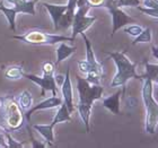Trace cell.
Here are the masks:
<instances>
[{"mask_svg": "<svg viewBox=\"0 0 158 148\" xmlns=\"http://www.w3.org/2000/svg\"><path fill=\"white\" fill-rule=\"evenodd\" d=\"M9 3L14 5V8L17 13L30 14L32 16L35 15V2L33 0H7Z\"/></svg>", "mask_w": 158, "mask_h": 148, "instance_id": "obj_13", "label": "cell"}, {"mask_svg": "<svg viewBox=\"0 0 158 148\" xmlns=\"http://www.w3.org/2000/svg\"><path fill=\"white\" fill-rule=\"evenodd\" d=\"M84 39V42H85V45H86V61L93 67V69L94 71H97L101 75H103V66L102 63L98 62L97 60H96V57L94 54V51H93V46H92V43L90 41L88 40V37L86 36L85 33H81L80 34Z\"/></svg>", "mask_w": 158, "mask_h": 148, "instance_id": "obj_11", "label": "cell"}, {"mask_svg": "<svg viewBox=\"0 0 158 148\" xmlns=\"http://www.w3.org/2000/svg\"><path fill=\"white\" fill-rule=\"evenodd\" d=\"M137 8L141 13L146 14V15H148V16L152 17V18L158 19V8H146V7H141V6H138Z\"/></svg>", "mask_w": 158, "mask_h": 148, "instance_id": "obj_27", "label": "cell"}, {"mask_svg": "<svg viewBox=\"0 0 158 148\" xmlns=\"http://www.w3.org/2000/svg\"><path fill=\"white\" fill-rule=\"evenodd\" d=\"M33 1H34V2H35V3H36V2H39L40 0H33Z\"/></svg>", "mask_w": 158, "mask_h": 148, "instance_id": "obj_36", "label": "cell"}, {"mask_svg": "<svg viewBox=\"0 0 158 148\" xmlns=\"http://www.w3.org/2000/svg\"><path fill=\"white\" fill-rule=\"evenodd\" d=\"M140 5V0H116L118 7H138Z\"/></svg>", "mask_w": 158, "mask_h": 148, "instance_id": "obj_28", "label": "cell"}, {"mask_svg": "<svg viewBox=\"0 0 158 148\" xmlns=\"http://www.w3.org/2000/svg\"><path fill=\"white\" fill-rule=\"evenodd\" d=\"M104 7L109 9L110 14L112 16V35H114L116 33V31L124 27L125 25L135 23V18L127 15L120 7L116 6V1H114V0H106Z\"/></svg>", "mask_w": 158, "mask_h": 148, "instance_id": "obj_7", "label": "cell"}, {"mask_svg": "<svg viewBox=\"0 0 158 148\" xmlns=\"http://www.w3.org/2000/svg\"><path fill=\"white\" fill-rule=\"evenodd\" d=\"M54 79H56V82H58V85H62V82H63V80H64V77L63 76H61V75H56V77H54Z\"/></svg>", "mask_w": 158, "mask_h": 148, "instance_id": "obj_34", "label": "cell"}, {"mask_svg": "<svg viewBox=\"0 0 158 148\" xmlns=\"http://www.w3.org/2000/svg\"><path fill=\"white\" fill-rule=\"evenodd\" d=\"M33 128L40 132V135L45 139L49 146L54 144V135H53V127L51 125H34Z\"/></svg>", "mask_w": 158, "mask_h": 148, "instance_id": "obj_16", "label": "cell"}, {"mask_svg": "<svg viewBox=\"0 0 158 148\" xmlns=\"http://www.w3.org/2000/svg\"><path fill=\"white\" fill-rule=\"evenodd\" d=\"M42 6L48 9L53 20V24H54V30L58 31L59 30V22L61 19V17L63 16V14L66 13L67 6H56V5H50L46 2L43 3Z\"/></svg>", "mask_w": 158, "mask_h": 148, "instance_id": "obj_12", "label": "cell"}, {"mask_svg": "<svg viewBox=\"0 0 158 148\" xmlns=\"http://www.w3.org/2000/svg\"><path fill=\"white\" fill-rule=\"evenodd\" d=\"M106 0H86V5L89 6V8H95V7H104Z\"/></svg>", "mask_w": 158, "mask_h": 148, "instance_id": "obj_31", "label": "cell"}, {"mask_svg": "<svg viewBox=\"0 0 158 148\" xmlns=\"http://www.w3.org/2000/svg\"><path fill=\"white\" fill-rule=\"evenodd\" d=\"M87 77H86V80L89 82V84H93V85H99L101 82V77L102 75L97 71H89L88 74H86Z\"/></svg>", "mask_w": 158, "mask_h": 148, "instance_id": "obj_24", "label": "cell"}, {"mask_svg": "<svg viewBox=\"0 0 158 148\" xmlns=\"http://www.w3.org/2000/svg\"><path fill=\"white\" fill-rule=\"evenodd\" d=\"M77 8L78 9L75 11V16H73V24H71V26H73V36L71 37H73V40L76 39L78 34H81L86 30H88L96 20V17L87 16V13L90 9L89 6L84 5V6L77 7Z\"/></svg>", "mask_w": 158, "mask_h": 148, "instance_id": "obj_6", "label": "cell"}, {"mask_svg": "<svg viewBox=\"0 0 158 148\" xmlns=\"http://www.w3.org/2000/svg\"><path fill=\"white\" fill-rule=\"evenodd\" d=\"M112 60L114 61L118 69V73L114 76L111 87H118V86H124L129 79L135 78L138 80H142V76L138 75L135 71L137 62H131L127 58L124 51H115V52H107Z\"/></svg>", "mask_w": 158, "mask_h": 148, "instance_id": "obj_2", "label": "cell"}, {"mask_svg": "<svg viewBox=\"0 0 158 148\" xmlns=\"http://www.w3.org/2000/svg\"><path fill=\"white\" fill-rule=\"evenodd\" d=\"M77 91L79 93V103L82 105L93 106V103L102 99L104 89L101 85L89 84L86 78L77 77Z\"/></svg>", "mask_w": 158, "mask_h": 148, "instance_id": "obj_5", "label": "cell"}, {"mask_svg": "<svg viewBox=\"0 0 158 148\" xmlns=\"http://www.w3.org/2000/svg\"><path fill=\"white\" fill-rule=\"evenodd\" d=\"M24 77L32 80V82H34L35 84H37V85H40V87L42 88L41 95H44L45 92L50 91V92L53 93V96H56L58 89H56V79H54L53 74L52 75H44V74H43L42 77H39V76L30 75V74L24 73Z\"/></svg>", "mask_w": 158, "mask_h": 148, "instance_id": "obj_8", "label": "cell"}, {"mask_svg": "<svg viewBox=\"0 0 158 148\" xmlns=\"http://www.w3.org/2000/svg\"><path fill=\"white\" fill-rule=\"evenodd\" d=\"M77 48L76 46H69L67 45L64 42H61L58 46V49H56V66H58L61 61L63 60H66L67 58H69L71 54L76 52Z\"/></svg>", "mask_w": 158, "mask_h": 148, "instance_id": "obj_15", "label": "cell"}, {"mask_svg": "<svg viewBox=\"0 0 158 148\" xmlns=\"http://www.w3.org/2000/svg\"><path fill=\"white\" fill-rule=\"evenodd\" d=\"M61 92L63 95V102L66 103L67 108L69 110L70 113H73L75 110L73 105V84H71V79H70V68H67V73L64 76V80H63L62 85H61Z\"/></svg>", "mask_w": 158, "mask_h": 148, "instance_id": "obj_9", "label": "cell"}, {"mask_svg": "<svg viewBox=\"0 0 158 148\" xmlns=\"http://www.w3.org/2000/svg\"><path fill=\"white\" fill-rule=\"evenodd\" d=\"M70 113L69 110H68V108H67L66 103L63 102L61 105H60L59 110H58V112H56V116H54V119H53V121L50 123V125H52L53 128H54V125H56V123H59V122H64V121H71V116H70Z\"/></svg>", "mask_w": 158, "mask_h": 148, "instance_id": "obj_17", "label": "cell"}, {"mask_svg": "<svg viewBox=\"0 0 158 148\" xmlns=\"http://www.w3.org/2000/svg\"><path fill=\"white\" fill-rule=\"evenodd\" d=\"M122 91L118 89L113 95L103 99V106L111 111L113 114H120V99H121Z\"/></svg>", "mask_w": 158, "mask_h": 148, "instance_id": "obj_14", "label": "cell"}, {"mask_svg": "<svg viewBox=\"0 0 158 148\" xmlns=\"http://www.w3.org/2000/svg\"><path fill=\"white\" fill-rule=\"evenodd\" d=\"M13 39L22 41V42L27 43V44H32V45H54L56 43L73 42L75 41V40H73V37L49 34L40 30H32L25 33L24 35H15V36H13Z\"/></svg>", "mask_w": 158, "mask_h": 148, "instance_id": "obj_4", "label": "cell"}, {"mask_svg": "<svg viewBox=\"0 0 158 148\" xmlns=\"http://www.w3.org/2000/svg\"><path fill=\"white\" fill-rule=\"evenodd\" d=\"M5 76H6V78L14 79V80L20 79L22 77H24L23 68H22V66H11L6 70Z\"/></svg>", "mask_w": 158, "mask_h": 148, "instance_id": "obj_22", "label": "cell"}, {"mask_svg": "<svg viewBox=\"0 0 158 148\" xmlns=\"http://www.w3.org/2000/svg\"><path fill=\"white\" fill-rule=\"evenodd\" d=\"M152 30H150L149 27H147L145 30H142V32L139 34L138 36L135 37L132 44L135 45V44H138V43H150L152 42Z\"/></svg>", "mask_w": 158, "mask_h": 148, "instance_id": "obj_23", "label": "cell"}, {"mask_svg": "<svg viewBox=\"0 0 158 148\" xmlns=\"http://www.w3.org/2000/svg\"><path fill=\"white\" fill-rule=\"evenodd\" d=\"M0 10L3 13V15L6 16L7 20H8V23H9L10 25V28H11V31H16V23H15V18H16V15L18 13H17V10L15 9V8H7V7H5L2 5V2L0 1Z\"/></svg>", "mask_w": 158, "mask_h": 148, "instance_id": "obj_19", "label": "cell"}, {"mask_svg": "<svg viewBox=\"0 0 158 148\" xmlns=\"http://www.w3.org/2000/svg\"><path fill=\"white\" fill-rule=\"evenodd\" d=\"M146 8H158V0H143Z\"/></svg>", "mask_w": 158, "mask_h": 148, "instance_id": "obj_32", "label": "cell"}, {"mask_svg": "<svg viewBox=\"0 0 158 148\" xmlns=\"http://www.w3.org/2000/svg\"><path fill=\"white\" fill-rule=\"evenodd\" d=\"M145 69L146 73L142 76V79L143 78H149L152 82H156L158 85V65H152V63H149L148 61H145Z\"/></svg>", "mask_w": 158, "mask_h": 148, "instance_id": "obj_18", "label": "cell"}, {"mask_svg": "<svg viewBox=\"0 0 158 148\" xmlns=\"http://www.w3.org/2000/svg\"><path fill=\"white\" fill-rule=\"evenodd\" d=\"M142 28L140 25H130V26L128 27H124V32L127 34H129V35H131V36L135 37V36H138L139 34L142 32Z\"/></svg>", "mask_w": 158, "mask_h": 148, "instance_id": "obj_26", "label": "cell"}, {"mask_svg": "<svg viewBox=\"0 0 158 148\" xmlns=\"http://www.w3.org/2000/svg\"><path fill=\"white\" fill-rule=\"evenodd\" d=\"M0 147L8 148V144H7V142H6V138H5V136L1 135V133H0Z\"/></svg>", "mask_w": 158, "mask_h": 148, "instance_id": "obj_33", "label": "cell"}, {"mask_svg": "<svg viewBox=\"0 0 158 148\" xmlns=\"http://www.w3.org/2000/svg\"><path fill=\"white\" fill-rule=\"evenodd\" d=\"M77 109H78L79 115H80V118H81L82 122L85 125L86 131L89 132V118H90V113H92V106L78 104Z\"/></svg>", "mask_w": 158, "mask_h": 148, "instance_id": "obj_20", "label": "cell"}, {"mask_svg": "<svg viewBox=\"0 0 158 148\" xmlns=\"http://www.w3.org/2000/svg\"><path fill=\"white\" fill-rule=\"evenodd\" d=\"M78 67L79 69H80V71L84 74H88L89 71H94V69H93V67L89 65L86 60H81V61H78Z\"/></svg>", "mask_w": 158, "mask_h": 148, "instance_id": "obj_29", "label": "cell"}, {"mask_svg": "<svg viewBox=\"0 0 158 148\" xmlns=\"http://www.w3.org/2000/svg\"><path fill=\"white\" fill-rule=\"evenodd\" d=\"M3 136H5V138H6V142L8 144V148H22L24 147V144H20V142H17L15 139L10 136V132L8 131H3Z\"/></svg>", "mask_w": 158, "mask_h": 148, "instance_id": "obj_25", "label": "cell"}, {"mask_svg": "<svg viewBox=\"0 0 158 148\" xmlns=\"http://www.w3.org/2000/svg\"><path fill=\"white\" fill-rule=\"evenodd\" d=\"M152 56L155 57L156 59L158 60V46L152 45Z\"/></svg>", "mask_w": 158, "mask_h": 148, "instance_id": "obj_35", "label": "cell"}, {"mask_svg": "<svg viewBox=\"0 0 158 148\" xmlns=\"http://www.w3.org/2000/svg\"><path fill=\"white\" fill-rule=\"evenodd\" d=\"M143 87H142V99L146 109V132L154 135L158 125V103L154 99V82L149 78H143Z\"/></svg>", "mask_w": 158, "mask_h": 148, "instance_id": "obj_3", "label": "cell"}, {"mask_svg": "<svg viewBox=\"0 0 158 148\" xmlns=\"http://www.w3.org/2000/svg\"><path fill=\"white\" fill-rule=\"evenodd\" d=\"M28 125L25 113L11 95L0 97V127L3 131L14 132Z\"/></svg>", "mask_w": 158, "mask_h": 148, "instance_id": "obj_1", "label": "cell"}, {"mask_svg": "<svg viewBox=\"0 0 158 148\" xmlns=\"http://www.w3.org/2000/svg\"><path fill=\"white\" fill-rule=\"evenodd\" d=\"M32 101H33V99H32V95H31V93L28 92V91H24V92L19 95L18 104H19V106L24 111V113L31 109V106H32Z\"/></svg>", "mask_w": 158, "mask_h": 148, "instance_id": "obj_21", "label": "cell"}, {"mask_svg": "<svg viewBox=\"0 0 158 148\" xmlns=\"http://www.w3.org/2000/svg\"><path fill=\"white\" fill-rule=\"evenodd\" d=\"M54 68H56L54 63H52L51 61H46L43 65V74L44 75H52L54 73Z\"/></svg>", "mask_w": 158, "mask_h": 148, "instance_id": "obj_30", "label": "cell"}, {"mask_svg": "<svg viewBox=\"0 0 158 148\" xmlns=\"http://www.w3.org/2000/svg\"><path fill=\"white\" fill-rule=\"evenodd\" d=\"M62 99L58 97V96H52V97H49L46 99L45 101L39 103L37 105H35L34 108L30 109L28 111L25 112V116H26V120L30 122L31 120V115L33 114L35 111H39V110H49V109H54V108H58L62 104Z\"/></svg>", "mask_w": 158, "mask_h": 148, "instance_id": "obj_10", "label": "cell"}]
</instances>
